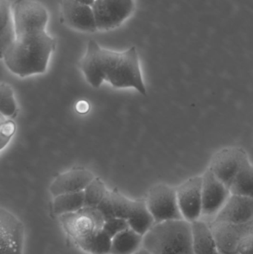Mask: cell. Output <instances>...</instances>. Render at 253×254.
Wrapping results in <instances>:
<instances>
[{
	"label": "cell",
	"mask_w": 253,
	"mask_h": 254,
	"mask_svg": "<svg viewBox=\"0 0 253 254\" xmlns=\"http://www.w3.org/2000/svg\"><path fill=\"white\" fill-rule=\"evenodd\" d=\"M145 201L155 224L184 219L178 205L176 188L170 185L159 183L152 187Z\"/></svg>",
	"instance_id": "cell-4"
},
{
	"label": "cell",
	"mask_w": 253,
	"mask_h": 254,
	"mask_svg": "<svg viewBox=\"0 0 253 254\" xmlns=\"http://www.w3.org/2000/svg\"><path fill=\"white\" fill-rule=\"evenodd\" d=\"M143 246L154 254H195L191 223L181 219L156 224Z\"/></svg>",
	"instance_id": "cell-3"
},
{
	"label": "cell",
	"mask_w": 253,
	"mask_h": 254,
	"mask_svg": "<svg viewBox=\"0 0 253 254\" xmlns=\"http://www.w3.org/2000/svg\"><path fill=\"white\" fill-rule=\"evenodd\" d=\"M202 176H195L176 188L178 205L183 219L190 223L202 217Z\"/></svg>",
	"instance_id": "cell-9"
},
{
	"label": "cell",
	"mask_w": 253,
	"mask_h": 254,
	"mask_svg": "<svg viewBox=\"0 0 253 254\" xmlns=\"http://www.w3.org/2000/svg\"><path fill=\"white\" fill-rule=\"evenodd\" d=\"M56 45V40L47 31L18 35L1 59L7 68L19 77L43 74Z\"/></svg>",
	"instance_id": "cell-2"
},
{
	"label": "cell",
	"mask_w": 253,
	"mask_h": 254,
	"mask_svg": "<svg viewBox=\"0 0 253 254\" xmlns=\"http://www.w3.org/2000/svg\"><path fill=\"white\" fill-rule=\"evenodd\" d=\"M136 201L129 199L117 189L108 190L105 198L98 206L104 219L120 218L127 220L136 205Z\"/></svg>",
	"instance_id": "cell-16"
},
{
	"label": "cell",
	"mask_w": 253,
	"mask_h": 254,
	"mask_svg": "<svg viewBox=\"0 0 253 254\" xmlns=\"http://www.w3.org/2000/svg\"><path fill=\"white\" fill-rule=\"evenodd\" d=\"M84 192V207L98 208L106 195L108 190L104 182L100 178H95L86 187Z\"/></svg>",
	"instance_id": "cell-24"
},
{
	"label": "cell",
	"mask_w": 253,
	"mask_h": 254,
	"mask_svg": "<svg viewBox=\"0 0 253 254\" xmlns=\"http://www.w3.org/2000/svg\"><path fill=\"white\" fill-rule=\"evenodd\" d=\"M61 17L67 26L80 32L98 31L92 5L76 0H59Z\"/></svg>",
	"instance_id": "cell-13"
},
{
	"label": "cell",
	"mask_w": 253,
	"mask_h": 254,
	"mask_svg": "<svg viewBox=\"0 0 253 254\" xmlns=\"http://www.w3.org/2000/svg\"><path fill=\"white\" fill-rule=\"evenodd\" d=\"M92 7L98 31H111L130 17L135 0H95Z\"/></svg>",
	"instance_id": "cell-7"
},
{
	"label": "cell",
	"mask_w": 253,
	"mask_h": 254,
	"mask_svg": "<svg viewBox=\"0 0 253 254\" xmlns=\"http://www.w3.org/2000/svg\"><path fill=\"white\" fill-rule=\"evenodd\" d=\"M66 234L76 245L102 229L103 216L98 208L84 207L78 211L59 216Z\"/></svg>",
	"instance_id": "cell-5"
},
{
	"label": "cell",
	"mask_w": 253,
	"mask_h": 254,
	"mask_svg": "<svg viewBox=\"0 0 253 254\" xmlns=\"http://www.w3.org/2000/svg\"><path fill=\"white\" fill-rule=\"evenodd\" d=\"M94 173L84 168H75L58 176L50 186L53 197L70 192H81L95 179Z\"/></svg>",
	"instance_id": "cell-15"
},
{
	"label": "cell",
	"mask_w": 253,
	"mask_h": 254,
	"mask_svg": "<svg viewBox=\"0 0 253 254\" xmlns=\"http://www.w3.org/2000/svg\"><path fill=\"white\" fill-rule=\"evenodd\" d=\"M84 192H70L54 197L53 211L56 216H61L74 213L84 207Z\"/></svg>",
	"instance_id": "cell-21"
},
{
	"label": "cell",
	"mask_w": 253,
	"mask_h": 254,
	"mask_svg": "<svg viewBox=\"0 0 253 254\" xmlns=\"http://www.w3.org/2000/svg\"><path fill=\"white\" fill-rule=\"evenodd\" d=\"M202 178V216L214 219L227 202L231 192L209 167L205 170Z\"/></svg>",
	"instance_id": "cell-10"
},
{
	"label": "cell",
	"mask_w": 253,
	"mask_h": 254,
	"mask_svg": "<svg viewBox=\"0 0 253 254\" xmlns=\"http://www.w3.org/2000/svg\"><path fill=\"white\" fill-rule=\"evenodd\" d=\"M16 39V28L8 0H0V43L1 58Z\"/></svg>",
	"instance_id": "cell-18"
},
{
	"label": "cell",
	"mask_w": 253,
	"mask_h": 254,
	"mask_svg": "<svg viewBox=\"0 0 253 254\" xmlns=\"http://www.w3.org/2000/svg\"><path fill=\"white\" fill-rule=\"evenodd\" d=\"M128 228H129L128 221L120 218H109L105 219L102 227V230L111 237V239Z\"/></svg>",
	"instance_id": "cell-26"
},
{
	"label": "cell",
	"mask_w": 253,
	"mask_h": 254,
	"mask_svg": "<svg viewBox=\"0 0 253 254\" xmlns=\"http://www.w3.org/2000/svg\"><path fill=\"white\" fill-rule=\"evenodd\" d=\"M80 66L88 83L94 88L107 81L114 87L134 88L147 95L135 46L124 52H114L101 47L95 40H89Z\"/></svg>",
	"instance_id": "cell-1"
},
{
	"label": "cell",
	"mask_w": 253,
	"mask_h": 254,
	"mask_svg": "<svg viewBox=\"0 0 253 254\" xmlns=\"http://www.w3.org/2000/svg\"><path fill=\"white\" fill-rule=\"evenodd\" d=\"M231 194L242 195L253 199V164H245L238 173L230 187Z\"/></svg>",
	"instance_id": "cell-22"
},
{
	"label": "cell",
	"mask_w": 253,
	"mask_h": 254,
	"mask_svg": "<svg viewBox=\"0 0 253 254\" xmlns=\"http://www.w3.org/2000/svg\"><path fill=\"white\" fill-rule=\"evenodd\" d=\"M16 36L46 31L49 12L36 0H16L11 4Z\"/></svg>",
	"instance_id": "cell-6"
},
{
	"label": "cell",
	"mask_w": 253,
	"mask_h": 254,
	"mask_svg": "<svg viewBox=\"0 0 253 254\" xmlns=\"http://www.w3.org/2000/svg\"><path fill=\"white\" fill-rule=\"evenodd\" d=\"M127 221L131 229L144 237L156 225L145 199L137 200L135 209Z\"/></svg>",
	"instance_id": "cell-20"
},
{
	"label": "cell",
	"mask_w": 253,
	"mask_h": 254,
	"mask_svg": "<svg viewBox=\"0 0 253 254\" xmlns=\"http://www.w3.org/2000/svg\"><path fill=\"white\" fill-rule=\"evenodd\" d=\"M76 110H77L78 113H81V114L87 113L89 110V103L85 101H79L77 105H76Z\"/></svg>",
	"instance_id": "cell-28"
},
{
	"label": "cell",
	"mask_w": 253,
	"mask_h": 254,
	"mask_svg": "<svg viewBox=\"0 0 253 254\" xmlns=\"http://www.w3.org/2000/svg\"><path fill=\"white\" fill-rule=\"evenodd\" d=\"M249 161L245 149L239 146H227L212 155L208 167L230 189L238 173Z\"/></svg>",
	"instance_id": "cell-8"
},
{
	"label": "cell",
	"mask_w": 253,
	"mask_h": 254,
	"mask_svg": "<svg viewBox=\"0 0 253 254\" xmlns=\"http://www.w3.org/2000/svg\"><path fill=\"white\" fill-rule=\"evenodd\" d=\"M218 250L222 254H239L244 240L253 234V221L245 224L211 222Z\"/></svg>",
	"instance_id": "cell-11"
},
{
	"label": "cell",
	"mask_w": 253,
	"mask_h": 254,
	"mask_svg": "<svg viewBox=\"0 0 253 254\" xmlns=\"http://www.w3.org/2000/svg\"><path fill=\"white\" fill-rule=\"evenodd\" d=\"M210 254H221V252H220V251L218 250V251H217V252H214V253Z\"/></svg>",
	"instance_id": "cell-31"
},
{
	"label": "cell",
	"mask_w": 253,
	"mask_h": 254,
	"mask_svg": "<svg viewBox=\"0 0 253 254\" xmlns=\"http://www.w3.org/2000/svg\"><path fill=\"white\" fill-rule=\"evenodd\" d=\"M144 237L128 228L113 237L110 254H135L143 247Z\"/></svg>",
	"instance_id": "cell-19"
},
{
	"label": "cell",
	"mask_w": 253,
	"mask_h": 254,
	"mask_svg": "<svg viewBox=\"0 0 253 254\" xmlns=\"http://www.w3.org/2000/svg\"><path fill=\"white\" fill-rule=\"evenodd\" d=\"M76 1L84 3V4H89V5H92V4H93L94 1H95V0H76Z\"/></svg>",
	"instance_id": "cell-30"
},
{
	"label": "cell",
	"mask_w": 253,
	"mask_h": 254,
	"mask_svg": "<svg viewBox=\"0 0 253 254\" xmlns=\"http://www.w3.org/2000/svg\"><path fill=\"white\" fill-rule=\"evenodd\" d=\"M253 221V199L231 194L212 222L245 224Z\"/></svg>",
	"instance_id": "cell-14"
},
{
	"label": "cell",
	"mask_w": 253,
	"mask_h": 254,
	"mask_svg": "<svg viewBox=\"0 0 253 254\" xmlns=\"http://www.w3.org/2000/svg\"><path fill=\"white\" fill-rule=\"evenodd\" d=\"M135 254H154L152 253L150 251H149L148 249H146V248H144V246H143L142 248H141V249H140L138 252H137Z\"/></svg>",
	"instance_id": "cell-29"
},
{
	"label": "cell",
	"mask_w": 253,
	"mask_h": 254,
	"mask_svg": "<svg viewBox=\"0 0 253 254\" xmlns=\"http://www.w3.org/2000/svg\"><path fill=\"white\" fill-rule=\"evenodd\" d=\"M0 245L1 254H23V224L13 213L4 208L0 209Z\"/></svg>",
	"instance_id": "cell-12"
},
{
	"label": "cell",
	"mask_w": 253,
	"mask_h": 254,
	"mask_svg": "<svg viewBox=\"0 0 253 254\" xmlns=\"http://www.w3.org/2000/svg\"><path fill=\"white\" fill-rule=\"evenodd\" d=\"M0 111L4 117H12L16 112V104L11 86L1 83L0 86Z\"/></svg>",
	"instance_id": "cell-25"
},
{
	"label": "cell",
	"mask_w": 253,
	"mask_h": 254,
	"mask_svg": "<svg viewBox=\"0 0 253 254\" xmlns=\"http://www.w3.org/2000/svg\"><path fill=\"white\" fill-rule=\"evenodd\" d=\"M195 254H210L218 251L210 225L199 220L191 223Z\"/></svg>",
	"instance_id": "cell-17"
},
{
	"label": "cell",
	"mask_w": 253,
	"mask_h": 254,
	"mask_svg": "<svg viewBox=\"0 0 253 254\" xmlns=\"http://www.w3.org/2000/svg\"><path fill=\"white\" fill-rule=\"evenodd\" d=\"M16 125L11 120H7L1 115V126H0V149H4L10 141L12 136L16 131Z\"/></svg>",
	"instance_id": "cell-27"
},
{
	"label": "cell",
	"mask_w": 253,
	"mask_h": 254,
	"mask_svg": "<svg viewBox=\"0 0 253 254\" xmlns=\"http://www.w3.org/2000/svg\"><path fill=\"white\" fill-rule=\"evenodd\" d=\"M111 240V237L102 229L77 246L89 254H110Z\"/></svg>",
	"instance_id": "cell-23"
}]
</instances>
